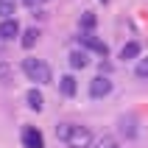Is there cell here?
<instances>
[{
  "mask_svg": "<svg viewBox=\"0 0 148 148\" xmlns=\"http://www.w3.org/2000/svg\"><path fill=\"white\" fill-rule=\"evenodd\" d=\"M56 137L67 148H90L92 145L90 129L87 126H78V123H59L56 126Z\"/></svg>",
  "mask_w": 148,
  "mask_h": 148,
  "instance_id": "obj_1",
  "label": "cell"
},
{
  "mask_svg": "<svg viewBox=\"0 0 148 148\" xmlns=\"http://www.w3.org/2000/svg\"><path fill=\"white\" fill-rule=\"evenodd\" d=\"M101 3H106V0H101Z\"/></svg>",
  "mask_w": 148,
  "mask_h": 148,
  "instance_id": "obj_19",
  "label": "cell"
},
{
  "mask_svg": "<svg viewBox=\"0 0 148 148\" xmlns=\"http://www.w3.org/2000/svg\"><path fill=\"white\" fill-rule=\"evenodd\" d=\"M75 90H78V87H75V78H73V75H62V78H59V92H62L64 98H73Z\"/></svg>",
  "mask_w": 148,
  "mask_h": 148,
  "instance_id": "obj_6",
  "label": "cell"
},
{
  "mask_svg": "<svg viewBox=\"0 0 148 148\" xmlns=\"http://www.w3.org/2000/svg\"><path fill=\"white\" fill-rule=\"evenodd\" d=\"M36 39H39V31H36V28H28V31L23 34V48H25V50L34 48V45H36Z\"/></svg>",
  "mask_w": 148,
  "mask_h": 148,
  "instance_id": "obj_11",
  "label": "cell"
},
{
  "mask_svg": "<svg viewBox=\"0 0 148 148\" xmlns=\"http://www.w3.org/2000/svg\"><path fill=\"white\" fill-rule=\"evenodd\" d=\"M23 73L28 75V81H36V84H50L53 78V70H50L48 62H42V59H23Z\"/></svg>",
  "mask_w": 148,
  "mask_h": 148,
  "instance_id": "obj_2",
  "label": "cell"
},
{
  "mask_svg": "<svg viewBox=\"0 0 148 148\" xmlns=\"http://www.w3.org/2000/svg\"><path fill=\"white\" fill-rule=\"evenodd\" d=\"M23 145L25 148H45V137L39 134V129L25 126V129H23Z\"/></svg>",
  "mask_w": 148,
  "mask_h": 148,
  "instance_id": "obj_4",
  "label": "cell"
},
{
  "mask_svg": "<svg viewBox=\"0 0 148 148\" xmlns=\"http://www.w3.org/2000/svg\"><path fill=\"white\" fill-rule=\"evenodd\" d=\"M17 34H20V25L14 23V20H11V17H8V20H3V23H0V36H3V39H14Z\"/></svg>",
  "mask_w": 148,
  "mask_h": 148,
  "instance_id": "obj_7",
  "label": "cell"
},
{
  "mask_svg": "<svg viewBox=\"0 0 148 148\" xmlns=\"http://www.w3.org/2000/svg\"><path fill=\"white\" fill-rule=\"evenodd\" d=\"M78 42H81L87 50H95V53H101V56H106V53H109V48L98 39V36H92V34H81V36H78Z\"/></svg>",
  "mask_w": 148,
  "mask_h": 148,
  "instance_id": "obj_5",
  "label": "cell"
},
{
  "mask_svg": "<svg viewBox=\"0 0 148 148\" xmlns=\"http://www.w3.org/2000/svg\"><path fill=\"white\" fill-rule=\"evenodd\" d=\"M134 75H137V78H148V56L137 62V67H134Z\"/></svg>",
  "mask_w": 148,
  "mask_h": 148,
  "instance_id": "obj_13",
  "label": "cell"
},
{
  "mask_svg": "<svg viewBox=\"0 0 148 148\" xmlns=\"http://www.w3.org/2000/svg\"><path fill=\"white\" fill-rule=\"evenodd\" d=\"M87 64H90V56H87L84 50H73V53H70V67H73V70H81V67H87Z\"/></svg>",
  "mask_w": 148,
  "mask_h": 148,
  "instance_id": "obj_10",
  "label": "cell"
},
{
  "mask_svg": "<svg viewBox=\"0 0 148 148\" xmlns=\"http://www.w3.org/2000/svg\"><path fill=\"white\" fill-rule=\"evenodd\" d=\"M109 92H112V81H109L106 75H95L90 81V95L92 98H106Z\"/></svg>",
  "mask_w": 148,
  "mask_h": 148,
  "instance_id": "obj_3",
  "label": "cell"
},
{
  "mask_svg": "<svg viewBox=\"0 0 148 148\" xmlns=\"http://www.w3.org/2000/svg\"><path fill=\"white\" fill-rule=\"evenodd\" d=\"M95 148H120V145H117V140H115V137H101Z\"/></svg>",
  "mask_w": 148,
  "mask_h": 148,
  "instance_id": "obj_15",
  "label": "cell"
},
{
  "mask_svg": "<svg viewBox=\"0 0 148 148\" xmlns=\"http://www.w3.org/2000/svg\"><path fill=\"white\" fill-rule=\"evenodd\" d=\"M14 8H17V0H0V17L3 20H8L14 14Z\"/></svg>",
  "mask_w": 148,
  "mask_h": 148,
  "instance_id": "obj_12",
  "label": "cell"
},
{
  "mask_svg": "<svg viewBox=\"0 0 148 148\" xmlns=\"http://www.w3.org/2000/svg\"><path fill=\"white\" fill-rule=\"evenodd\" d=\"M140 56V42H126L123 45V50H120V59H123V62H132V59H137Z\"/></svg>",
  "mask_w": 148,
  "mask_h": 148,
  "instance_id": "obj_9",
  "label": "cell"
},
{
  "mask_svg": "<svg viewBox=\"0 0 148 148\" xmlns=\"http://www.w3.org/2000/svg\"><path fill=\"white\" fill-rule=\"evenodd\" d=\"M25 101H28V106H31L34 112H42V106H45V98H42L39 90H28L25 92Z\"/></svg>",
  "mask_w": 148,
  "mask_h": 148,
  "instance_id": "obj_8",
  "label": "cell"
},
{
  "mask_svg": "<svg viewBox=\"0 0 148 148\" xmlns=\"http://www.w3.org/2000/svg\"><path fill=\"white\" fill-rule=\"evenodd\" d=\"M3 50H6V39H3V36H0V53H3Z\"/></svg>",
  "mask_w": 148,
  "mask_h": 148,
  "instance_id": "obj_18",
  "label": "cell"
},
{
  "mask_svg": "<svg viewBox=\"0 0 148 148\" xmlns=\"http://www.w3.org/2000/svg\"><path fill=\"white\" fill-rule=\"evenodd\" d=\"M81 28H95V14L84 11V14H81Z\"/></svg>",
  "mask_w": 148,
  "mask_h": 148,
  "instance_id": "obj_16",
  "label": "cell"
},
{
  "mask_svg": "<svg viewBox=\"0 0 148 148\" xmlns=\"http://www.w3.org/2000/svg\"><path fill=\"white\" fill-rule=\"evenodd\" d=\"M25 6H42V3H48V0H23Z\"/></svg>",
  "mask_w": 148,
  "mask_h": 148,
  "instance_id": "obj_17",
  "label": "cell"
},
{
  "mask_svg": "<svg viewBox=\"0 0 148 148\" xmlns=\"http://www.w3.org/2000/svg\"><path fill=\"white\" fill-rule=\"evenodd\" d=\"M8 78H11V64L6 59H0V81H8Z\"/></svg>",
  "mask_w": 148,
  "mask_h": 148,
  "instance_id": "obj_14",
  "label": "cell"
}]
</instances>
